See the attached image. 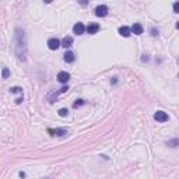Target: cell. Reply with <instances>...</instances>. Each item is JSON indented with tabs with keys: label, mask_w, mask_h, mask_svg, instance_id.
I'll use <instances>...</instances> for the list:
<instances>
[{
	"label": "cell",
	"mask_w": 179,
	"mask_h": 179,
	"mask_svg": "<svg viewBox=\"0 0 179 179\" xmlns=\"http://www.w3.org/2000/svg\"><path fill=\"white\" fill-rule=\"evenodd\" d=\"M14 42H16V56L18 60H25L27 56V39H25L24 29L16 28L14 31Z\"/></svg>",
	"instance_id": "obj_1"
},
{
	"label": "cell",
	"mask_w": 179,
	"mask_h": 179,
	"mask_svg": "<svg viewBox=\"0 0 179 179\" xmlns=\"http://www.w3.org/2000/svg\"><path fill=\"white\" fill-rule=\"evenodd\" d=\"M154 119L159 123H164V122H168L169 116H168V114L167 112H164V111H157L154 114Z\"/></svg>",
	"instance_id": "obj_2"
},
{
	"label": "cell",
	"mask_w": 179,
	"mask_h": 179,
	"mask_svg": "<svg viewBox=\"0 0 179 179\" xmlns=\"http://www.w3.org/2000/svg\"><path fill=\"white\" fill-rule=\"evenodd\" d=\"M95 16L97 17H105L108 16V7L101 4V6H97L95 7Z\"/></svg>",
	"instance_id": "obj_3"
},
{
	"label": "cell",
	"mask_w": 179,
	"mask_h": 179,
	"mask_svg": "<svg viewBox=\"0 0 179 179\" xmlns=\"http://www.w3.org/2000/svg\"><path fill=\"white\" fill-rule=\"evenodd\" d=\"M48 132L52 134V136H59V137H63L66 134H69L67 129H49Z\"/></svg>",
	"instance_id": "obj_4"
},
{
	"label": "cell",
	"mask_w": 179,
	"mask_h": 179,
	"mask_svg": "<svg viewBox=\"0 0 179 179\" xmlns=\"http://www.w3.org/2000/svg\"><path fill=\"white\" fill-rule=\"evenodd\" d=\"M48 46H49V49L56 50L59 46H62V42L59 41V39H56V38H50V39L48 41Z\"/></svg>",
	"instance_id": "obj_5"
},
{
	"label": "cell",
	"mask_w": 179,
	"mask_h": 179,
	"mask_svg": "<svg viewBox=\"0 0 179 179\" xmlns=\"http://www.w3.org/2000/svg\"><path fill=\"white\" fill-rule=\"evenodd\" d=\"M70 80V74L67 71H60L57 74V81L62 83V84H66V83Z\"/></svg>",
	"instance_id": "obj_6"
},
{
	"label": "cell",
	"mask_w": 179,
	"mask_h": 179,
	"mask_svg": "<svg viewBox=\"0 0 179 179\" xmlns=\"http://www.w3.org/2000/svg\"><path fill=\"white\" fill-rule=\"evenodd\" d=\"M86 29L87 28L84 27L83 23H77V24H74V27H73V32L76 34V35H81V34H84Z\"/></svg>",
	"instance_id": "obj_7"
},
{
	"label": "cell",
	"mask_w": 179,
	"mask_h": 179,
	"mask_svg": "<svg viewBox=\"0 0 179 179\" xmlns=\"http://www.w3.org/2000/svg\"><path fill=\"white\" fill-rule=\"evenodd\" d=\"M86 31L88 34H91V35H93V34H97L98 31H99V24H97V23H90Z\"/></svg>",
	"instance_id": "obj_8"
},
{
	"label": "cell",
	"mask_w": 179,
	"mask_h": 179,
	"mask_svg": "<svg viewBox=\"0 0 179 179\" xmlns=\"http://www.w3.org/2000/svg\"><path fill=\"white\" fill-rule=\"evenodd\" d=\"M132 34H134V35H141L143 34V25L141 24H138V23H134L133 25H132Z\"/></svg>",
	"instance_id": "obj_9"
},
{
	"label": "cell",
	"mask_w": 179,
	"mask_h": 179,
	"mask_svg": "<svg viewBox=\"0 0 179 179\" xmlns=\"http://www.w3.org/2000/svg\"><path fill=\"white\" fill-rule=\"evenodd\" d=\"M119 34H120L122 37L127 38V37H130V35H132V29L129 28V27H126V25H123V27L119 28Z\"/></svg>",
	"instance_id": "obj_10"
},
{
	"label": "cell",
	"mask_w": 179,
	"mask_h": 179,
	"mask_svg": "<svg viewBox=\"0 0 179 179\" xmlns=\"http://www.w3.org/2000/svg\"><path fill=\"white\" fill-rule=\"evenodd\" d=\"M71 45H73V38L71 37H65L62 39V46H63V48L67 49V48H70Z\"/></svg>",
	"instance_id": "obj_11"
},
{
	"label": "cell",
	"mask_w": 179,
	"mask_h": 179,
	"mask_svg": "<svg viewBox=\"0 0 179 179\" xmlns=\"http://www.w3.org/2000/svg\"><path fill=\"white\" fill-rule=\"evenodd\" d=\"M65 62H67V63H73L74 60H76V56H74L73 52H70V50H67V52L65 53Z\"/></svg>",
	"instance_id": "obj_12"
},
{
	"label": "cell",
	"mask_w": 179,
	"mask_h": 179,
	"mask_svg": "<svg viewBox=\"0 0 179 179\" xmlns=\"http://www.w3.org/2000/svg\"><path fill=\"white\" fill-rule=\"evenodd\" d=\"M10 91H11L13 94H21V95H23V88H21V87H13V88H10Z\"/></svg>",
	"instance_id": "obj_13"
},
{
	"label": "cell",
	"mask_w": 179,
	"mask_h": 179,
	"mask_svg": "<svg viewBox=\"0 0 179 179\" xmlns=\"http://www.w3.org/2000/svg\"><path fill=\"white\" fill-rule=\"evenodd\" d=\"M8 76H10V70H8L7 67H3V71H2V77H3V78H7Z\"/></svg>",
	"instance_id": "obj_14"
},
{
	"label": "cell",
	"mask_w": 179,
	"mask_h": 179,
	"mask_svg": "<svg viewBox=\"0 0 179 179\" xmlns=\"http://www.w3.org/2000/svg\"><path fill=\"white\" fill-rule=\"evenodd\" d=\"M81 105H84V99H77V101L73 104L74 108H78V106H81Z\"/></svg>",
	"instance_id": "obj_15"
},
{
	"label": "cell",
	"mask_w": 179,
	"mask_h": 179,
	"mask_svg": "<svg viewBox=\"0 0 179 179\" xmlns=\"http://www.w3.org/2000/svg\"><path fill=\"white\" fill-rule=\"evenodd\" d=\"M168 146H171V147L179 146V138H176V140H172V141H168Z\"/></svg>",
	"instance_id": "obj_16"
},
{
	"label": "cell",
	"mask_w": 179,
	"mask_h": 179,
	"mask_svg": "<svg viewBox=\"0 0 179 179\" xmlns=\"http://www.w3.org/2000/svg\"><path fill=\"white\" fill-rule=\"evenodd\" d=\"M67 114H69V111L65 109V108H62V109L59 111V115H60V116H63V118H65V116H67Z\"/></svg>",
	"instance_id": "obj_17"
},
{
	"label": "cell",
	"mask_w": 179,
	"mask_h": 179,
	"mask_svg": "<svg viewBox=\"0 0 179 179\" xmlns=\"http://www.w3.org/2000/svg\"><path fill=\"white\" fill-rule=\"evenodd\" d=\"M174 11L179 13V2H175V3H174Z\"/></svg>",
	"instance_id": "obj_18"
},
{
	"label": "cell",
	"mask_w": 179,
	"mask_h": 179,
	"mask_svg": "<svg viewBox=\"0 0 179 179\" xmlns=\"http://www.w3.org/2000/svg\"><path fill=\"white\" fill-rule=\"evenodd\" d=\"M20 178H25V172H23V171L20 172Z\"/></svg>",
	"instance_id": "obj_19"
},
{
	"label": "cell",
	"mask_w": 179,
	"mask_h": 179,
	"mask_svg": "<svg viewBox=\"0 0 179 179\" xmlns=\"http://www.w3.org/2000/svg\"><path fill=\"white\" fill-rule=\"evenodd\" d=\"M176 28L179 29V21H178V23H176Z\"/></svg>",
	"instance_id": "obj_20"
},
{
	"label": "cell",
	"mask_w": 179,
	"mask_h": 179,
	"mask_svg": "<svg viewBox=\"0 0 179 179\" xmlns=\"http://www.w3.org/2000/svg\"><path fill=\"white\" fill-rule=\"evenodd\" d=\"M178 63H179V59H178Z\"/></svg>",
	"instance_id": "obj_21"
},
{
	"label": "cell",
	"mask_w": 179,
	"mask_h": 179,
	"mask_svg": "<svg viewBox=\"0 0 179 179\" xmlns=\"http://www.w3.org/2000/svg\"><path fill=\"white\" fill-rule=\"evenodd\" d=\"M178 77H179V74H178Z\"/></svg>",
	"instance_id": "obj_22"
}]
</instances>
